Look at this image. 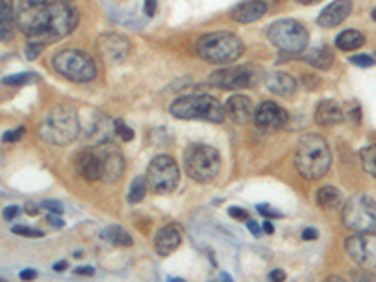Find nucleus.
Here are the masks:
<instances>
[{"mask_svg": "<svg viewBox=\"0 0 376 282\" xmlns=\"http://www.w3.org/2000/svg\"><path fill=\"white\" fill-rule=\"evenodd\" d=\"M15 21L30 43L45 47L75 30L79 12L70 2L61 0H19Z\"/></svg>", "mask_w": 376, "mask_h": 282, "instance_id": "1", "label": "nucleus"}, {"mask_svg": "<svg viewBox=\"0 0 376 282\" xmlns=\"http://www.w3.org/2000/svg\"><path fill=\"white\" fill-rule=\"evenodd\" d=\"M81 134L79 113L72 106L57 104L45 113L44 121L38 126V135L51 145H70Z\"/></svg>", "mask_w": 376, "mask_h": 282, "instance_id": "2", "label": "nucleus"}, {"mask_svg": "<svg viewBox=\"0 0 376 282\" xmlns=\"http://www.w3.org/2000/svg\"><path fill=\"white\" fill-rule=\"evenodd\" d=\"M293 162L301 177L309 181L322 179L331 166V151L328 141L318 134L301 135L295 147Z\"/></svg>", "mask_w": 376, "mask_h": 282, "instance_id": "3", "label": "nucleus"}, {"mask_svg": "<svg viewBox=\"0 0 376 282\" xmlns=\"http://www.w3.org/2000/svg\"><path fill=\"white\" fill-rule=\"evenodd\" d=\"M198 55L213 64H231L244 51L243 40L233 32H209L198 38L196 42Z\"/></svg>", "mask_w": 376, "mask_h": 282, "instance_id": "4", "label": "nucleus"}, {"mask_svg": "<svg viewBox=\"0 0 376 282\" xmlns=\"http://www.w3.org/2000/svg\"><path fill=\"white\" fill-rule=\"evenodd\" d=\"M170 113L182 121H209V123H222L226 117L224 106L215 96L209 94H184L173 100L170 106Z\"/></svg>", "mask_w": 376, "mask_h": 282, "instance_id": "5", "label": "nucleus"}, {"mask_svg": "<svg viewBox=\"0 0 376 282\" xmlns=\"http://www.w3.org/2000/svg\"><path fill=\"white\" fill-rule=\"evenodd\" d=\"M269 42L288 55H303L309 47V30L293 19H280L267 26Z\"/></svg>", "mask_w": 376, "mask_h": 282, "instance_id": "6", "label": "nucleus"}, {"mask_svg": "<svg viewBox=\"0 0 376 282\" xmlns=\"http://www.w3.org/2000/svg\"><path fill=\"white\" fill-rule=\"evenodd\" d=\"M186 173L198 183H211L220 172V154L211 145L192 143L184 152Z\"/></svg>", "mask_w": 376, "mask_h": 282, "instance_id": "7", "label": "nucleus"}, {"mask_svg": "<svg viewBox=\"0 0 376 282\" xmlns=\"http://www.w3.org/2000/svg\"><path fill=\"white\" fill-rule=\"evenodd\" d=\"M53 68L66 79L75 83H88L96 77V62L79 49H62L53 57Z\"/></svg>", "mask_w": 376, "mask_h": 282, "instance_id": "8", "label": "nucleus"}, {"mask_svg": "<svg viewBox=\"0 0 376 282\" xmlns=\"http://www.w3.org/2000/svg\"><path fill=\"white\" fill-rule=\"evenodd\" d=\"M342 222L355 233L376 232V201L367 194H355L344 201Z\"/></svg>", "mask_w": 376, "mask_h": 282, "instance_id": "9", "label": "nucleus"}, {"mask_svg": "<svg viewBox=\"0 0 376 282\" xmlns=\"http://www.w3.org/2000/svg\"><path fill=\"white\" fill-rule=\"evenodd\" d=\"M145 179L153 192H156L160 196H168L179 186V179H181L179 166L168 154H158L151 160Z\"/></svg>", "mask_w": 376, "mask_h": 282, "instance_id": "10", "label": "nucleus"}, {"mask_svg": "<svg viewBox=\"0 0 376 282\" xmlns=\"http://www.w3.org/2000/svg\"><path fill=\"white\" fill-rule=\"evenodd\" d=\"M260 70L243 64V66H228V68H220L217 72L209 75V83L213 87H219L224 90H235V88H246V87H254L260 81Z\"/></svg>", "mask_w": 376, "mask_h": 282, "instance_id": "11", "label": "nucleus"}, {"mask_svg": "<svg viewBox=\"0 0 376 282\" xmlns=\"http://www.w3.org/2000/svg\"><path fill=\"white\" fill-rule=\"evenodd\" d=\"M344 248L357 267L376 269V232L354 233L344 241Z\"/></svg>", "mask_w": 376, "mask_h": 282, "instance_id": "12", "label": "nucleus"}, {"mask_svg": "<svg viewBox=\"0 0 376 282\" xmlns=\"http://www.w3.org/2000/svg\"><path fill=\"white\" fill-rule=\"evenodd\" d=\"M100 166H102V181L104 183H117L124 173L126 162L122 156V151L113 141H106L94 149Z\"/></svg>", "mask_w": 376, "mask_h": 282, "instance_id": "13", "label": "nucleus"}, {"mask_svg": "<svg viewBox=\"0 0 376 282\" xmlns=\"http://www.w3.org/2000/svg\"><path fill=\"white\" fill-rule=\"evenodd\" d=\"M130 49H132L130 40L121 36V34H115V32L102 34V36L96 40L98 55L102 57V61L106 62V64H110V66L122 64V62L128 59Z\"/></svg>", "mask_w": 376, "mask_h": 282, "instance_id": "14", "label": "nucleus"}, {"mask_svg": "<svg viewBox=\"0 0 376 282\" xmlns=\"http://www.w3.org/2000/svg\"><path fill=\"white\" fill-rule=\"evenodd\" d=\"M81 130H83L87 143L98 147L106 141H111V137L115 135V121H111L108 115H104L100 111H94V113H90L88 121L83 123Z\"/></svg>", "mask_w": 376, "mask_h": 282, "instance_id": "15", "label": "nucleus"}, {"mask_svg": "<svg viewBox=\"0 0 376 282\" xmlns=\"http://www.w3.org/2000/svg\"><path fill=\"white\" fill-rule=\"evenodd\" d=\"M254 121L264 130H279V128H284L288 124L290 115L284 108H280L279 104L264 102L258 106V109H254Z\"/></svg>", "mask_w": 376, "mask_h": 282, "instance_id": "16", "label": "nucleus"}, {"mask_svg": "<svg viewBox=\"0 0 376 282\" xmlns=\"http://www.w3.org/2000/svg\"><path fill=\"white\" fill-rule=\"evenodd\" d=\"M352 13V2L350 0H335L329 6L324 8V12L318 15V25L324 28H335L342 21H346V17Z\"/></svg>", "mask_w": 376, "mask_h": 282, "instance_id": "17", "label": "nucleus"}, {"mask_svg": "<svg viewBox=\"0 0 376 282\" xmlns=\"http://www.w3.org/2000/svg\"><path fill=\"white\" fill-rule=\"evenodd\" d=\"M226 115L230 117L233 123L246 124L250 119H254V108H252V100L244 94H233L228 98L224 106Z\"/></svg>", "mask_w": 376, "mask_h": 282, "instance_id": "18", "label": "nucleus"}, {"mask_svg": "<svg viewBox=\"0 0 376 282\" xmlns=\"http://www.w3.org/2000/svg\"><path fill=\"white\" fill-rule=\"evenodd\" d=\"M264 83L273 94L284 96V98L291 96L295 92V88H297V81L293 79V75H290L288 72H280V70L267 72L265 77H264Z\"/></svg>", "mask_w": 376, "mask_h": 282, "instance_id": "19", "label": "nucleus"}, {"mask_svg": "<svg viewBox=\"0 0 376 282\" xmlns=\"http://www.w3.org/2000/svg\"><path fill=\"white\" fill-rule=\"evenodd\" d=\"M75 170L87 181H102V166L94 151H81L75 156Z\"/></svg>", "mask_w": 376, "mask_h": 282, "instance_id": "20", "label": "nucleus"}, {"mask_svg": "<svg viewBox=\"0 0 376 282\" xmlns=\"http://www.w3.org/2000/svg\"><path fill=\"white\" fill-rule=\"evenodd\" d=\"M314 121L320 126H335L344 121V111L335 100H322L316 106Z\"/></svg>", "mask_w": 376, "mask_h": 282, "instance_id": "21", "label": "nucleus"}, {"mask_svg": "<svg viewBox=\"0 0 376 282\" xmlns=\"http://www.w3.org/2000/svg\"><path fill=\"white\" fill-rule=\"evenodd\" d=\"M265 13H267V4L264 0H248V2L239 4V6L231 12V17H233V21H237V23H254L258 19H262Z\"/></svg>", "mask_w": 376, "mask_h": 282, "instance_id": "22", "label": "nucleus"}, {"mask_svg": "<svg viewBox=\"0 0 376 282\" xmlns=\"http://www.w3.org/2000/svg\"><path fill=\"white\" fill-rule=\"evenodd\" d=\"M181 246V232L175 226H166L158 232L155 239V248L160 256H170Z\"/></svg>", "mask_w": 376, "mask_h": 282, "instance_id": "23", "label": "nucleus"}, {"mask_svg": "<svg viewBox=\"0 0 376 282\" xmlns=\"http://www.w3.org/2000/svg\"><path fill=\"white\" fill-rule=\"evenodd\" d=\"M303 61L318 68V70H329L333 66L335 57H333V51L329 49L328 45H318V47H312L307 53H303Z\"/></svg>", "mask_w": 376, "mask_h": 282, "instance_id": "24", "label": "nucleus"}, {"mask_svg": "<svg viewBox=\"0 0 376 282\" xmlns=\"http://www.w3.org/2000/svg\"><path fill=\"white\" fill-rule=\"evenodd\" d=\"M13 21H15L13 2L0 0V42L10 40L13 36Z\"/></svg>", "mask_w": 376, "mask_h": 282, "instance_id": "25", "label": "nucleus"}, {"mask_svg": "<svg viewBox=\"0 0 376 282\" xmlns=\"http://www.w3.org/2000/svg\"><path fill=\"white\" fill-rule=\"evenodd\" d=\"M316 201L322 209H328V211H333L339 205H342V194L337 186L333 184H326L322 186L318 192H316Z\"/></svg>", "mask_w": 376, "mask_h": 282, "instance_id": "26", "label": "nucleus"}, {"mask_svg": "<svg viewBox=\"0 0 376 282\" xmlns=\"http://www.w3.org/2000/svg\"><path fill=\"white\" fill-rule=\"evenodd\" d=\"M335 43H337V47H339L340 51H355L365 45V36L359 30L350 28V30L340 32L339 36H337V40H335Z\"/></svg>", "mask_w": 376, "mask_h": 282, "instance_id": "27", "label": "nucleus"}, {"mask_svg": "<svg viewBox=\"0 0 376 282\" xmlns=\"http://www.w3.org/2000/svg\"><path fill=\"white\" fill-rule=\"evenodd\" d=\"M102 237L106 241H110L111 245L117 246H132V235L126 232L122 226L119 224H113V226H108L104 232H102Z\"/></svg>", "mask_w": 376, "mask_h": 282, "instance_id": "28", "label": "nucleus"}, {"mask_svg": "<svg viewBox=\"0 0 376 282\" xmlns=\"http://www.w3.org/2000/svg\"><path fill=\"white\" fill-rule=\"evenodd\" d=\"M147 179L145 177H135L132 181V184H130V190H128V201L130 203H139L143 197H145L147 194Z\"/></svg>", "mask_w": 376, "mask_h": 282, "instance_id": "29", "label": "nucleus"}, {"mask_svg": "<svg viewBox=\"0 0 376 282\" xmlns=\"http://www.w3.org/2000/svg\"><path fill=\"white\" fill-rule=\"evenodd\" d=\"M359 158H361V166H363L365 172L376 179V145H369V147L361 149Z\"/></svg>", "mask_w": 376, "mask_h": 282, "instance_id": "30", "label": "nucleus"}, {"mask_svg": "<svg viewBox=\"0 0 376 282\" xmlns=\"http://www.w3.org/2000/svg\"><path fill=\"white\" fill-rule=\"evenodd\" d=\"M40 81V75L34 74V72H24V74H13V75H6L2 79L4 85L10 87H21V85H28V83H36Z\"/></svg>", "mask_w": 376, "mask_h": 282, "instance_id": "31", "label": "nucleus"}, {"mask_svg": "<svg viewBox=\"0 0 376 282\" xmlns=\"http://www.w3.org/2000/svg\"><path fill=\"white\" fill-rule=\"evenodd\" d=\"M115 135H117L121 141H126V143H128V141H132L135 134H133V130L128 124L119 119V121H115Z\"/></svg>", "mask_w": 376, "mask_h": 282, "instance_id": "32", "label": "nucleus"}, {"mask_svg": "<svg viewBox=\"0 0 376 282\" xmlns=\"http://www.w3.org/2000/svg\"><path fill=\"white\" fill-rule=\"evenodd\" d=\"M352 282H376V275L373 269H363V267H355L350 271Z\"/></svg>", "mask_w": 376, "mask_h": 282, "instance_id": "33", "label": "nucleus"}, {"mask_svg": "<svg viewBox=\"0 0 376 282\" xmlns=\"http://www.w3.org/2000/svg\"><path fill=\"white\" fill-rule=\"evenodd\" d=\"M12 232L15 233V235H21V237H32V239H36V237H44V235H45L42 230L28 228V226H13Z\"/></svg>", "mask_w": 376, "mask_h": 282, "instance_id": "34", "label": "nucleus"}, {"mask_svg": "<svg viewBox=\"0 0 376 282\" xmlns=\"http://www.w3.org/2000/svg\"><path fill=\"white\" fill-rule=\"evenodd\" d=\"M24 134V126H19V128H15V130H8V132H4L2 135V141L4 143H17Z\"/></svg>", "mask_w": 376, "mask_h": 282, "instance_id": "35", "label": "nucleus"}, {"mask_svg": "<svg viewBox=\"0 0 376 282\" xmlns=\"http://www.w3.org/2000/svg\"><path fill=\"white\" fill-rule=\"evenodd\" d=\"M350 62H352L354 66H359V68H371V66H375V59L369 57V55H354V57H350Z\"/></svg>", "mask_w": 376, "mask_h": 282, "instance_id": "36", "label": "nucleus"}, {"mask_svg": "<svg viewBox=\"0 0 376 282\" xmlns=\"http://www.w3.org/2000/svg\"><path fill=\"white\" fill-rule=\"evenodd\" d=\"M42 207L47 209L49 213H53V215H62V213H64V207H62V203H61V201H57V199H44Z\"/></svg>", "mask_w": 376, "mask_h": 282, "instance_id": "37", "label": "nucleus"}, {"mask_svg": "<svg viewBox=\"0 0 376 282\" xmlns=\"http://www.w3.org/2000/svg\"><path fill=\"white\" fill-rule=\"evenodd\" d=\"M42 49H44V45H40V43H30V42H28V45H26V49H24V55H26L28 61H34V59L40 57Z\"/></svg>", "mask_w": 376, "mask_h": 282, "instance_id": "38", "label": "nucleus"}, {"mask_svg": "<svg viewBox=\"0 0 376 282\" xmlns=\"http://www.w3.org/2000/svg\"><path fill=\"white\" fill-rule=\"evenodd\" d=\"M256 209H258V213H262L267 218H280V217H282L279 211H275V209L269 207V205H258Z\"/></svg>", "mask_w": 376, "mask_h": 282, "instance_id": "39", "label": "nucleus"}, {"mask_svg": "<svg viewBox=\"0 0 376 282\" xmlns=\"http://www.w3.org/2000/svg\"><path fill=\"white\" fill-rule=\"evenodd\" d=\"M348 115H350V121H352L354 124L361 123V109H359V106H350Z\"/></svg>", "mask_w": 376, "mask_h": 282, "instance_id": "40", "label": "nucleus"}, {"mask_svg": "<svg viewBox=\"0 0 376 282\" xmlns=\"http://www.w3.org/2000/svg\"><path fill=\"white\" fill-rule=\"evenodd\" d=\"M47 224L53 228H64V220L61 218V215H53V213L47 215Z\"/></svg>", "mask_w": 376, "mask_h": 282, "instance_id": "41", "label": "nucleus"}, {"mask_svg": "<svg viewBox=\"0 0 376 282\" xmlns=\"http://www.w3.org/2000/svg\"><path fill=\"white\" fill-rule=\"evenodd\" d=\"M230 215L233 217V218H237V220H248L246 211L241 207H230Z\"/></svg>", "mask_w": 376, "mask_h": 282, "instance_id": "42", "label": "nucleus"}, {"mask_svg": "<svg viewBox=\"0 0 376 282\" xmlns=\"http://www.w3.org/2000/svg\"><path fill=\"white\" fill-rule=\"evenodd\" d=\"M19 213H21V209L17 207V205H10V207L4 209V218H6V220H13Z\"/></svg>", "mask_w": 376, "mask_h": 282, "instance_id": "43", "label": "nucleus"}, {"mask_svg": "<svg viewBox=\"0 0 376 282\" xmlns=\"http://www.w3.org/2000/svg\"><path fill=\"white\" fill-rule=\"evenodd\" d=\"M19 277H21V281L30 282V281H34V279H36L38 273L34 269H23L21 273H19Z\"/></svg>", "mask_w": 376, "mask_h": 282, "instance_id": "44", "label": "nucleus"}, {"mask_svg": "<svg viewBox=\"0 0 376 282\" xmlns=\"http://www.w3.org/2000/svg\"><path fill=\"white\" fill-rule=\"evenodd\" d=\"M145 8V13L149 17H155V13H156V0H145V4H143Z\"/></svg>", "mask_w": 376, "mask_h": 282, "instance_id": "45", "label": "nucleus"}, {"mask_svg": "<svg viewBox=\"0 0 376 282\" xmlns=\"http://www.w3.org/2000/svg\"><path fill=\"white\" fill-rule=\"evenodd\" d=\"M269 279H271V282H284L286 281V273H284L282 269H275V271H271Z\"/></svg>", "mask_w": 376, "mask_h": 282, "instance_id": "46", "label": "nucleus"}, {"mask_svg": "<svg viewBox=\"0 0 376 282\" xmlns=\"http://www.w3.org/2000/svg\"><path fill=\"white\" fill-rule=\"evenodd\" d=\"M303 239L305 241H314V239H318V230H316V228H307L303 232Z\"/></svg>", "mask_w": 376, "mask_h": 282, "instance_id": "47", "label": "nucleus"}, {"mask_svg": "<svg viewBox=\"0 0 376 282\" xmlns=\"http://www.w3.org/2000/svg\"><path fill=\"white\" fill-rule=\"evenodd\" d=\"M246 226H248V230L252 232L254 237H260V235H262V228L258 226V222L256 220H246Z\"/></svg>", "mask_w": 376, "mask_h": 282, "instance_id": "48", "label": "nucleus"}, {"mask_svg": "<svg viewBox=\"0 0 376 282\" xmlns=\"http://www.w3.org/2000/svg\"><path fill=\"white\" fill-rule=\"evenodd\" d=\"M73 273H75V275H87V277H92V275H94V269H92V267H77Z\"/></svg>", "mask_w": 376, "mask_h": 282, "instance_id": "49", "label": "nucleus"}, {"mask_svg": "<svg viewBox=\"0 0 376 282\" xmlns=\"http://www.w3.org/2000/svg\"><path fill=\"white\" fill-rule=\"evenodd\" d=\"M64 269H68V261H59V263L53 265V271H57V273H61Z\"/></svg>", "mask_w": 376, "mask_h": 282, "instance_id": "50", "label": "nucleus"}, {"mask_svg": "<svg viewBox=\"0 0 376 282\" xmlns=\"http://www.w3.org/2000/svg\"><path fill=\"white\" fill-rule=\"evenodd\" d=\"M38 209H40V207H38V205H32V203H26V207H24V211H26L28 215H36V213H38Z\"/></svg>", "mask_w": 376, "mask_h": 282, "instance_id": "51", "label": "nucleus"}, {"mask_svg": "<svg viewBox=\"0 0 376 282\" xmlns=\"http://www.w3.org/2000/svg\"><path fill=\"white\" fill-rule=\"evenodd\" d=\"M326 282H346L342 277H337V275H331V277H328V281Z\"/></svg>", "mask_w": 376, "mask_h": 282, "instance_id": "52", "label": "nucleus"}, {"mask_svg": "<svg viewBox=\"0 0 376 282\" xmlns=\"http://www.w3.org/2000/svg\"><path fill=\"white\" fill-rule=\"evenodd\" d=\"M264 230H265V233H273L275 230H273V224L271 222H264Z\"/></svg>", "mask_w": 376, "mask_h": 282, "instance_id": "53", "label": "nucleus"}, {"mask_svg": "<svg viewBox=\"0 0 376 282\" xmlns=\"http://www.w3.org/2000/svg\"><path fill=\"white\" fill-rule=\"evenodd\" d=\"M220 281L222 282H233L230 279V275H228V273H220Z\"/></svg>", "mask_w": 376, "mask_h": 282, "instance_id": "54", "label": "nucleus"}, {"mask_svg": "<svg viewBox=\"0 0 376 282\" xmlns=\"http://www.w3.org/2000/svg\"><path fill=\"white\" fill-rule=\"evenodd\" d=\"M371 17H373V21L376 23V6L373 8V12H371Z\"/></svg>", "mask_w": 376, "mask_h": 282, "instance_id": "55", "label": "nucleus"}, {"mask_svg": "<svg viewBox=\"0 0 376 282\" xmlns=\"http://www.w3.org/2000/svg\"><path fill=\"white\" fill-rule=\"evenodd\" d=\"M301 4H312V2H318V0H299Z\"/></svg>", "mask_w": 376, "mask_h": 282, "instance_id": "56", "label": "nucleus"}, {"mask_svg": "<svg viewBox=\"0 0 376 282\" xmlns=\"http://www.w3.org/2000/svg\"><path fill=\"white\" fill-rule=\"evenodd\" d=\"M168 282H184V281H182V279H175V277H173V279H170Z\"/></svg>", "mask_w": 376, "mask_h": 282, "instance_id": "57", "label": "nucleus"}, {"mask_svg": "<svg viewBox=\"0 0 376 282\" xmlns=\"http://www.w3.org/2000/svg\"><path fill=\"white\" fill-rule=\"evenodd\" d=\"M61 2H72V0H61Z\"/></svg>", "mask_w": 376, "mask_h": 282, "instance_id": "58", "label": "nucleus"}]
</instances>
